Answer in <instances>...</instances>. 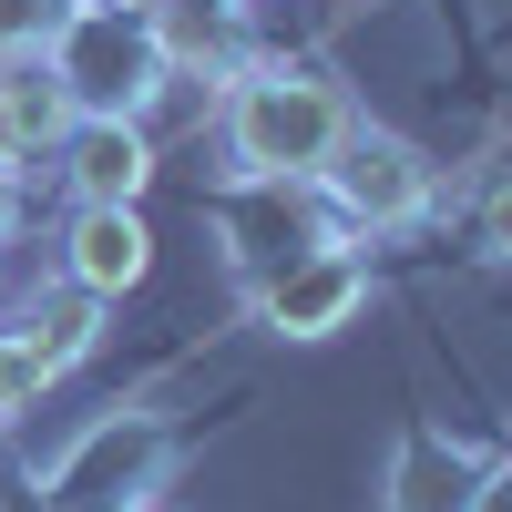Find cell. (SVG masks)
I'll return each mask as SVG.
<instances>
[{
  "label": "cell",
  "mask_w": 512,
  "mask_h": 512,
  "mask_svg": "<svg viewBox=\"0 0 512 512\" xmlns=\"http://www.w3.org/2000/svg\"><path fill=\"white\" fill-rule=\"evenodd\" d=\"M226 164L246 185H318V164L349 134V93L318 82L308 62H236L226 72Z\"/></svg>",
  "instance_id": "6da1fadb"
},
{
  "label": "cell",
  "mask_w": 512,
  "mask_h": 512,
  "mask_svg": "<svg viewBox=\"0 0 512 512\" xmlns=\"http://www.w3.org/2000/svg\"><path fill=\"white\" fill-rule=\"evenodd\" d=\"M62 72V93L82 123H144L164 103V82H175V62H164L154 21L134 11H103V0H72V21L52 31V52H41Z\"/></svg>",
  "instance_id": "7a4b0ae2"
},
{
  "label": "cell",
  "mask_w": 512,
  "mask_h": 512,
  "mask_svg": "<svg viewBox=\"0 0 512 512\" xmlns=\"http://www.w3.org/2000/svg\"><path fill=\"white\" fill-rule=\"evenodd\" d=\"M318 195H328L338 236H400V226L431 216L441 164L420 154L410 134H390V123H349V134H338V154L318 164Z\"/></svg>",
  "instance_id": "3957f363"
},
{
  "label": "cell",
  "mask_w": 512,
  "mask_h": 512,
  "mask_svg": "<svg viewBox=\"0 0 512 512\" xmlns=\"http://www.w3.org/2000/svg\"><path fill=\"white\" fill-rule=\"evenodd\" d=\"M164 472H175V420L113 410V420H93V431L62 451L52 512H144V502L164 492Z\"/></svg>",
  "instance_id": "277c9868"
},
{
  "label": "cell",
  "mask_w": 512,
  "mask_h": 512,
  "mask_svg": "<svg viewBox=\"0 0 512 512\" xmlns=\"http://www.w3.org/2000/svg\"><path fill=\"white\" fill-rule=\"evenodd\" d=\"M359 308H369V256L349 236H308L256 277V318L277 338H338Z\"/></svg>",
  "instance_id": "5b68a950"
},
{
  "label": "cell",
  "mask_w": 512,
  "mask_h": 512,
  "mask_svg": "<svg viewBox=\"0 0 512 512\" xmlns=\"http://www.w3.org/2000/svg\"><path fill=\"white\" fill-rule=\"evenodd\" d=\"M62 277L82 297H134L154 277V226H144V205H72V236H62Z\"/></svg>",
  "instance_id": "8992f818"
},
{
  "label": "cell",
  "mask_w": 512,
  "mask_h": 512,
  "mask_svg": "<svg viewBox=\"0 0 512 512\" xmlns=\"http://www.w3.org/2000/svg\"><path fill=\"white\" fill-rule=\"evenodd\" d=\"M62 175H72V205H144L154 134L144 123H72L62 134Z\"/></svg>",
  "instance_id": "52a82bcc"
},
{
  "label": "cell",
  "mask_w": 512,
  "mask_h": 512,
  "mask_svg": "<svg viewBox=\"0 0 512 512\" xmlns=\"http://www.w3.org/2000/svg\"><path fill=\"white\" fill-rule=\"evenodd\" d=\"M72 93H62V72L52 62H0V164H11V175H21V164H41V154H62V134H72Z\"/></svg>",
  "instance_id": "ba28073f"
},
{
  "label": "cell",
  "mask_w": 512,
  "mask_h": 512,
  "mask_svg": "<svg viewBox=\"0 0 512 512\" xmlns=\"http://www.w3.org/2000/svg\"><path fill=\"white\" fill-rule=\"evenodd\" d=\"M482 502V461L451 451L441 431H410L400 441V472H390V512H472Z\"/></svg>",
  "instance_id": "9c48e42d"
},
{
  "label": "cell",
  "mask_w": 512,
  "mask_h": 512,
  "mask_svg": "<svg viewBox=\"0 0 512 512\" xmlns=\"http://www.w3.org/2000/svg\"><path fill=\"white\" fill-rule=\"evenodd\" d=\"M21 349L52 369V379H72L82 359L103 349V297H82V287L62 277L52 297H31V308H21Z\"/></svg>",
  "instance_id": "30bf717a"
},
{
  "label": "cell",
  "mask_w": 512,
  "mask_h": 512,
  "mask_svg": "<svg viewBox=\"0 0 512 512\" xmlns=\"http://www.w3.org/2000/svg\"><path fill=\"white\" fill-rule=\"evenodd\" d=\"M41 390H52V369L21 349V328H0V431H11L21 410H41Z\"/></svg>",
  "instance_id": "8fae6325"
},
{
  "label": "cell",
  "mask_w": 512,
  "mask_h": 512,
  "mask_svg": "<svg viewBox=\"0 0 512 512\" xmlns=\"http://www.w3.org/2000/svg\"><path fill=\"white\" fill-rule=\"evenodd\" d=\"M472 256H512V175H492L472 205Z\"/></svg>",
  "instance_id": "7c38bea8"
},
{
  "label": "cell",
  "mask_w": 512,
  "mask_h": 512,
  "mask_svg": "<svg viewBox=\"0 0 512 512\" xmlns=\"http://www.w3.org/2000/svg\"><path fill=\"white\" fill-rule=\"evenodd\" d=\"M472 512H512V461H502V472H482V502Z\"/></svg>",
  "instance_id": "4fadbf2b"
},
{
  "label": "cell",
  "mask_w": 512,
  "mask_h": 512,
  "mask_svg": "<svg viewBox=\"0 0 512 512\" xmlns=\"http://www.w3.org/2000/svg\"><path fill=\"white\" fill-rule=\"evenodd\" d=\"M11 216H21V175L0 164V236H11Z\"/></svg>",
  "instance_id": "5bb4252c"
},
{
  "label": "cell",
  "mask_w": 512,
  "mask_h": 512,
  "mask_svg": "<svg viewBox=\"0 0 512 512\" xmlns=\"http://www.w3.org/2000/svg\"><path fill=\"white\" fill-rule=\"evenodd\" d=\"M103 11H134V21H154V11H164V0H103Z\"/></svg>",
  "instance_id": "9a60e30c"
},
{
  "label": "cell",
  "mask_w": 512,
  "mask_h": 512,
  "mask_svg": "<svg viewBox=\"0 0 512 512\" xmlns=\"http://www.w3.org/2000/svg\"><path fill=\"white\" fill-rule=\"evenodd\" d=\"M226 11H256V0H226Z\"/></svg>",
  "instance_id": "2e32d148"
},
{
  "label": "cell",
  "mask_w": 512,
  "mask_h": 512,
  "mask_svg": "<svg viewBox=\"0 0 512 512\" xmlns=\"http://www.w3.org/2000/svg\"><path fill=\"white\" fill-rule=\"evenodd\" d=\"M0 287H11V267H0Z\"/></svg>",
  "instance_id": "e0dca14e"
}]
</instances>
